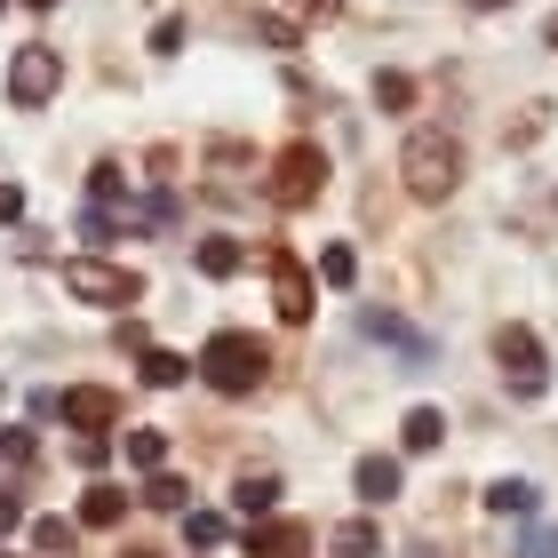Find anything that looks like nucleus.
Masks as SVG:
<instances>
[{"label": "nucleus", "instance_id": "e433bc0d", "mask_svg": "<svg viewBox=\"0 0 558 558\" xmlns=\"http://www.w3.org/2000/svg\"><path fill=\"white\" fill-rule=\"evenodd\" d=\"M0 558H16V550H9V543H0Z\"/></svg>", "mask_w": 558, "mask_h": 558}, {"label": "nucleus", "instance_id": "4c0bfd02", "mask_svg": "<svg viewBox=\"0 0 558 558\" xmlns=\"http://www.w3.org/2000/svg\"><path fill=\"white\" fill-rule=\"evenodd\" d=\"M408 558H430V550H408Z\"/></svg>", "mask_w": 558, "mask_h": 558}, {"label": "nucleus", "instance_id": "1a4fd4ad", "mask_svg": "<svg viewBox=\"0 0 558 558\" xmlns=\"http://www.w3.org/2000/svg\"><path fill=\"white\" fill-rule=\"evenodd\" d=\"M399 487H408L399 454H360V463H351V495H360L367 511H384V502H399Z\"/></svg>", "mask_w": 558, "mask_h": 558}, {"label": "nucleus", "instance_id": "423d86ee", "mask_svg": "<svg viewBox=\"0 0 558 558\" xmlns=\"http://www.w3.org/2000/svg\"><path fill=\"white\" fill-rule=\"evenodd\" d=\"M319 184H327V151L319 144H288L271 160V199H279V208H312Z\"/></svg>", "mask_w": 558, "mask_h": 558}, {"label": "nucleus", "instance_id": "f257e3e1", "mask_svg": "<svg viewBox=\"0 0 558 558\" xmlns=\"http://www.w3.org/2000/svg\"><path fill=\"white\" fill-rule=\"evenodd\" d=\"M192 375H199L208 391H223V399H247V391H256L264 375H271V351H264L256 336H247V327H216V336L199 343Z\"/></svg>", "mask_w": 558, "mask_h": 558}, {"label": "nucleus", "instance_id": "dca6fc26", "mask_svg": "<svg viewBox=\"0 0 558 558\" xmlns=\"http://www.w3.org/2000/svg\"><path fill=\"white\" fill-rule=\"evenodd\" d=\"M192 264L208 271V279H232V271L247 264V247H240L232 232H216V240H199V247H192Z\"/></svg>", "mask_w": 558, "mask_h": 558}, {"label": "nucleus", "instance_id": "2f4dec72", "mask_svg": "<svg viewBox=\"0 0 558 558\" xmlns=\"http://www.w3.org/2000/svg\"><path fill=\"white\" fill-rule=\"evenodd\" d=\"M16 216H24V192H16V184H0V223H16Z\"/></svg>", "mask_w": 558, "mask_h": 558}, {"label": "nucleus", "instance_id": "4468645a", "mask_svg": "<svg viewBox=\"0 0 558 558\" xmlns=\"http://www.w3.org/2000/svg\"><path fill=\"white\" fill-rule=\"evenodd\" d=\"M247 550H256V558H295L303 550V526L295 519H264V526H247Z\"/></svg>", "mask_w": 558, "mask_h": 558}, {"label": "nucleus", "instance_id": "72a5a7b5", "mask_svg": "<svg viewBox=\"0 0 558 558\" xmlns=\"http://www.w3.org/2000/svg\"><path fill=\"white\" fill-rule=\"evenodd\" d=\"M24 9H57V0H24Z\"/></svg>", "mask_w": 558, "mask_h": 558}, {"label": "nucleus", "instance_id": "f03ea898", "mask_svg": "<svg viewBox=\"0 0 558 558\" xmlns=\"http://www.w3.org/2000/svg\"><path fill=\"white\" fill-rule=\"evenodd\" d=\"M399 175H408L415 199H447L454 184H463V144H454L447 129H415L408 151H399Z\"/></svg>", "mask_w": 558, "mask_h": 558}, {"label": "nucleus", "instance_id": "39448f33", "mask_svg": "<svg viewBox=\"0 0 558 558\" xmlns=\"http://www.w3.org/2000/svg\"><path fill=\"white\" fill-rule=\"evenodd\" d=\"M495 360H502V384H511L519 399H543L550 391V360H543V336H535V327H502V336H495Z\"/></svg>", "mask_w": 558, "mask_h": 558}, {"label": "nucleus", "instance_id": "6e6552de", "mask_svg": "<svg viewBox=\"0 0 558 558\" xmlns=\"http://www.w3.org/2000/svg\"><path fill=\"white\" fill-rule=\"evenodd\" d=\"M312 295H319L312 271H303L295 256H271V303H279V319L303 327V319H312Z\"/></svg>", "mask_w": 558, "mask_h": 558}, {"label": "nucleus", "instance_id": "9d476101", "mask_svg": "<svg viewBox=\"0 0 558 558\" xmlns=\"http://www.w3.org/2000/svg\"><path fill=\"white\" fill-rule=\"evenodd\" d=\"M360 327H367L375 343H391V351H399L408 367H430V336H415V327L399 319V312H360Z\"/></svg>", "mask_w": 558, "mask_h": 558}, {"label": "nucleus", "instance_id": "412c9836", "mask_svg": "<svg viewBox=\"0 0 558 558\" xmlns=\"http://www.w3.org/2000/svg\"><path fill=\"white\" fill-rule=\"evenodd\" d=\"M312 279H327V288H351V279H360V256H351V247L336 240V247H319V271Z\"/></svg>", "mask_w": 558, "mask_h": 558}, {"label": "nucleus", "instance_id": "473e14b6", "mask_svg": "<svg viewBox=\"0 0 558 558\" xmlns=\"http://www.w3.org/2000/svg\"><path fill=\"white\" fill-rule=\"evenodd\" d=\"M295 16H336V0H288Z\"/></svg>", "mask_w": 558, "mask_h": 558}, {"label": "nucleus", "instance_id": "ddd939ff", "mask_svg": "<svg viewBox=\"0 0 558 558\" xmlns=\"http://www.w3.org/2000/svg\"><path fill=\"white\" fill-rule=\"evenodd\" d=\"M327 550H336V558H384V526H375V519H343L336 535H327Z\"/></svg>", "mask_w": 558, "mask_h": 558}, {"label": "nucleus", "instance_id": "c85d7f7f", "mask_svg": "<svg viewBox=\"0 0 558 558\" xmlns=\"http://www.w3.org/2000/svg\"><path fill=\"white\" fill-rule=\"evenodd\" d=\"M72 454H81V471H105V463H112V439H81Z\"/></svg>", "mask_w": 558, "mask_h": 558}, {"label": "nucleus", "instance_id": "aec40b11", "mask_svg": "<svg viewBox=\"0 0 558 558\" xmlns=\"http://www.w3.org/2000/svg\"><path fill=\"white\" fill-rule=\"evenodd\" d=\"M129 471H168V430H129Z\"/></svg>", "mask_w": 558, "mask_h": 558}, {"label": "nucleus", "instance_id": "f704fd0d", "mask_svg": "<svg viewBox=\"0 0 558 558\" xmlns=\"http://www.w3.org/2000/svg\"><path fill=\"white\" fill-rule=\"evenodd\" d=\"M471 9H502V0H471Z\"/></svg>", "mask_w": 558, "mask_h": 558}, {"label": "nucleus", "instance_id": "cd10ccee", "mask_svg": "<svg viewBox=\"0 0 558 558\" xmlns=\"http://www.w3.org/2000/svg\"><path fill=\"white\" fill-rule=\"evenodd\" d=\"M112 232H120V223H112V216H105V208H88V216H81V240H96V247H105V240H112Z\"/></svg>", "mask_w": 558, "mask_h": 558}, {"label": "nucleus", "instance_id": "4be33fe9", "mask_svg": "<svg viewBox=\"0 0 558 558\" xmlns=\"http://www.w3.org/2000/svg\"><path fill=\"white\" fill-rule=\"evenodd\" d=\"M144 502H151V511H184V502H192V487H184V478H168V471H151Z\"/></svg>", "mask_w": 558, "mask_h": 558}, {"label": "nucleus", "instance_id": "0eeeda50", "mask_svg": "<svg viewBox=\"0 0 558 558\" xmlns=\"http://www.w3.org/2000/svg\"><path fill=\"white\" fill-rule=\"evenodd\" d=\"M57 415H64V430H81V439H105V430L120 423V391L72 384V391H57Z\"/></svg>", "mask_w": 558, "mask_h": 558}, {"label": "nucleus", "instance_id": "bb28decb", "mask_svg": "<svg viewBox=\"0 0 558 558\" xmlns=\"http://www.w3.org/2000/svg\"><path fill=\"white\" fill-rule=\"evenodd\" d=\"M0 463H33V430H0Z\"/></svg>", "mask_w": 558, "mask_h": 558}, {"label": "nucleus", "instance_id": "c9c22d12", "mask_svg": "<svg viewBox=\"0 0 558 558\" xmlns=\"http://www.w3.org/2000/svg\"><path fill=\"white\" fill-rule=\"evenodd\" d=\"M129 558H160V550H129Z\"/></svg>", "mask_w": 558, "mask_h": 558}, {"label": "nucleus", "instance_id": "a878e982", "mask_svg": "<svg viewBox=\"0 0 558 558\" xmlns=\"http://www.w3.org/2000/svg\"><path fill=\"white\" fill-rule=\"evenodd\" d=\"M175 48H184V16H160L151 24V57H175Z\"/></svg>", "mask_w": 558, "mask_h": 558}, {"label": "nucleus", "instance_id": "7c9ffc66", "mask_svg": "<svg viewBox=\"0 0 558 558\" xmlns=\"http://www.w3.org/2000/svg\"><path fill=\"white\" fill-rule=\"evenodd\" d=\"M16 526H24V502H16V495H0V543H9Z\"/></svg>", "mask_w": 558, "mask_h": 558}, {"label": "nucleus", "instance_id": "5701e85b", "mask_svg": "<svg viewBox=\"0 0 558 558\" xmlns=\"http://www.w3.org/2000/svg\"><path fill=\"white\" fill-rule=\"evenodd\" d=\"M88 199H96V208H112V199H129V175H120L112 160H105V168H88Z\"/></svg>", "mask_w": 558, "mask_h": 558}, {"label": "nucleus", "instance_id": "58836bf2", "mask_svg": "<svg viewBox=\"0 0 558 558\" xmlns=\"http://www.w3.org/2000/svg\"><path fill=\"white\" fill-rule=\"evenodd\" d=\"M0 9H9V0H0Z\"/></svg>", "mask_w": 558, "mask_h": 558}, {"label": "nucleus", "instance_id": "393cba45", "mask_svg": "<svg viewBox=\"0 0 558 558\" xmlns=\"http://www.w3.org/2000/svg\"><path fill=\"white\" fill-rule=\"evenodd\" d=\"M184 535H192V550H216L223 543V511H184Z\"/></svg>", "mask_w": 558, "mask_h": 558}, {"label": "nucleus", "instance_id": "f8f14e48", "mask_svg": "<svg viewBox=\"0 0 558 558\" xmlns=\"http://www.w3.org/2000/svg\"><path fill=\"white\" fill-rule=\"evenodd\" d=\"M232 511H240L247 526H264V519L279 511V478H264V471H247L240 487H232Z\"/></svg>", "mask_w": 558, "mask_h": 558}, {"label": "nucleus", "instance_id": "f3484780", "mask_svg": "<svg viewBox=\"0 0 558 558\" xmlns=\"http://www.w3.org/2000/svg\"><path fill=\"white\" fill-rule=\"evenodd\" d=\"M439 439H447V415H439V408H408V423H399V447H408V454H430Z\"/></svg>", "mask_w": 558, "mask_h": 558}, {"label": "nucleus", "instance_id": "2eb2a0df", "mask_svg": "<svg viewBox=\"0 0 558 558\" xmlns=\"http://www.w3.org/2000/svg\"><path fill=\"white\" fill-rule=\"evenodd\" d=\"M120 519H129V487H105V478H96L81 495V526H120Z\"/></svg>", "mask_w": 558, "mask_h": 558}, {"label": "nucleus", "instance_id": "6ab92c4d", "mask_svg": "<svg viewBox=\"0 0 558 558\" xmlns=\"http://www.w3.org/2000/svg\"><path fill=\"white\" fill-rule=\"evenodd\" d=\"M72 543H81V526H72V519H57V511L33 519V550L40 558H72Z\"/></svg>", "mask_w": 558, "mask_h": 558}, {"label": "nucleus", "instance_id": "a211bd4d", "mask_svg": "<svg viewBox=\"0 0 558 558\" xmlns=\"http://www.w3.org/2000/svg\"><path fill=\"white\" fill-rule=\"evenodd\" d=\"M136 375H144L151 391H175V384L192 375V360H184V351H144V360H136Z\"/></svg>", "mask_w": 558, "mask_h": 558}, {"label": "nucleus", "instance_id": "7ed1b4c3", "mask_svg": "<svg viewBox=\"0 0 558 558\" xmlns=\"http://www.w3.org/2000/svg\"><path fill=\"white\" fill-rule=\"evenodd\" d=\"M64 295L72 303H96V312H129V303L144 295V279L129 264H105V256H72L64 264Z\"/></svg>", "mask_w": 558, "mask_h": 558}, {"label": "nucleus", "instance_id": "c756f323", "mask_svg": "<svg viewBox=\"0 0 558 558\" xmlns=\"http://www.w3.org/2000/svg\"><path fill=\"white\" fill-rule=\"evenodd\" d=\"M519 558H558V535H550V526H535V535L519 543Z\"/></svg>", "mask_w": 558, "mask_h": 558}, {"label": "nucleus", "instance_id": "9b49d317", "mask_svg": "<svg viewBox=\"0 0 558 558\" xmlns=\"http://www.w3.org/2000/svg\"><path fill=\"white\" fill-rule=\"evenodd\" d=\"M487 511H495V519H535V511H543V487H535V478H495V487H487Z\"/></svg>", "mask_w": 558, "mask_h": 558}, {"label": "nucleus", "instance_id": "b1692460", "mask_svg": "<svg viewBox=\"0 0 558 558\" xmlns=\"http://www.w3.org/2000/svg\"><path fill=\"white\" fill-rule=\"evenodd\" d=\"M375 105L408 112V105H415V81H408V72H375Z\"/></svg>", "mask_w": 558, "mask_h": 558}, {"label": "nucleus", "instance_id": "20e7f679", "mask_svg": "<svg viewBox=\"0 0 558 558\" xmlns=\"http://www.w3.org/2000/svg\"><path fill=\"white\" fill-rule=\"evenodd\" d=\"M57 88H64V48H48V40H24L16 57H9V105L40 112Z\"/></svg>", "mask_w": 558, "mask_h": 558}]
</instances>
